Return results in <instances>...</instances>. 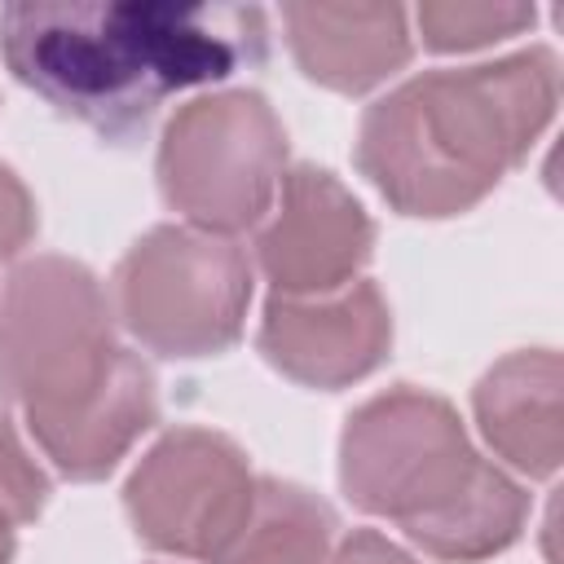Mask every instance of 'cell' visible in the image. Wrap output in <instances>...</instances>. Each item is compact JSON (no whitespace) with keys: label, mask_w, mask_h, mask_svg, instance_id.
Wrapping results in <instances>:
<instances>
[{"label":"cell","mask_w":564,"mask_h":564,"mask_svg":"<svg viewBox=\"0 0 564 564\" xmlns=\"http://www.w3.org/2000/svg\"><path fill=\"white\" fill-rule=\"evenodd\" d=\"M286 137L260 93H216L181 106L159 145L163 198L207 234L256 225L282 185Z\"/></svg>","instance_id":"6"},{"label":"cell","mask_w":564,"mask_h":564,"mask_svg":"<svg viewBox=\"0 0 564 564\" xmlns=\"http://www.w3.org/2000/svg\"><path fill=\"white\" fill-rule=\"evenodd\" d=\"M322 564H414V560H410L397 542H388L383 533L361 529V533L344 538V542L335 546V555H330V560H322Z\"/></svg>","instance_id":"17"},{"label":"cell","mask_w":564,"mask_h":564,"mask_svg":"<svg viewBox=\"0 0 564 564\" xmlns=\"http://www.w3.org/2000/svg\"><path fill=\"white\" fill-rule=\"evenodd\" d=\"M339 480L361 511L454 564L507 551L529 516L524 489L471 449L441 397L419 388H392L348 419Z\"/></svg>","instance_id":"3"},{"label":"cell","mask_w":564,"mask_h":564,"mask_svg":"<svg viewBox=\"0 0 564 564\" xmlns=\"http://www.w3.org/2000/svg\"><path fill=\"white\" fill-rule=\"evenodd\" d=\"M335 511L300 485L256 480L251 507L212 564H322Z\"/></svg>","instance_id":"13"},{"label":"cell","mask_w":564,"mask_h":564,"mask_svg":"<svg viewBox=\"0 0 564 564\" xmlns=\"http://www.w3.org/2000/svg\"><path fill=\"white\" fill-rule=\"evenodd\" d=\"M282 22L304 75L335 93H366L410 57V26L397 4H286Z\"/></svg>","instance_id":"10"},{"label":"cell","mask_w":564,"mask_h":564,"mask_svg":"<svg viewBox=\"0 0 564 564\" xmlns=\"http://www.w3.org/2000/svg\"><path fill=\"white\" fill-rule=\"evenodd\" d=\"M251 489L256 476L234 441L203 427H176L141 458L123 502L145 546L216 560L242 524Z\"/></svg>","instance_id":"7"},{"label":"cell","mask_w":564,"mask_h":564,"mask_svg":"<svg viewBox=\"0 0 564 564\" xmlns=\"http://www.w3.org/2000/svg\"><path fill=\"white\" fill-rule=\"evenodd\" d=\"M101 282L62 256L26 260L0 300V397L26 419L57 414L97 392L119 366Z\"/></svg>","instance_id":"4"},{"label":"cell","mask_w":564,"mask_h":564,"mask_svg":"<svg viewBox=\"0 0 564 564\" xmlns=\"http://www.w3.org/2000/svg\"><path fill=\"white\" fill-rule=\"evenodd\" d=\"M476 419L511 467L551 476L560 467V357L533 348L498 361L476 383Z\"/></svg>","instance_id":"12"},{"label":"cell","mask_w":564,"mask_h":564,"mask_svg":"<svg viewBox=\"0 0 564 564\" xmlns=\"http://www.w3.org/2000/svg\"><path fill=\"white\" fill-rule=\"evenodd\" d=\"M256 4L176 0H22L0 9L9 70L101 137H132L181 88L264 57Z\"/></svg>","instance_id":"1"},{"label":"cell","mask_w":564,"mask_h":564,"mask_svg":"<svg viewBox=\"0 0 564 564\" xmlns=\"http://www.w3.org/2000/svg\"><path fill=\"white\" fill-rule=\"evenodd\" d=\"M154 414H159L154 375L145 370L141 357L123 348L119 366L97 392H88L84 401L57 414L26 419V427L40 441V449L57 463V471H66L70 480H97L132 449V441L154 423Z\"/></svg>","instance_id":"11"},{"label":"cell","mask_w":564,"mask_h":564,"mask_svg":"<svg viewBox=\"0 0 564 564\" xmlns=\"http://www.w3.org/2000/svg\"><path fill=\"white\" fill-rule=\"evenodd\" d=\"M414 22H419L427 48L454 53V48H480V44H494V40H507V35L533 26V4H454V0H441V4H423L414 13Z\"/></svg>","instance_id":"14"},{"label":"cell","mask_w":564,"mask_h":564,"mask_svg":"<svg viewBox=\"0 0 564 564\" xmlns=\"http://www.w3.org/2000/svg\"><path fill=\"white\" fill-rule=\"evenodd\" d=\"M388 344V304L379 286L361 278L326 295H273L260 326V352L308 388H344L370 375Z\"/></svg>","instance_id":"9"},{"label":"cell","mask_w":564,"mask_h":564,"mask_svg":"<svg viewBox=\"0 0 564 564\" xmlns=\"http://www.w3.org/2000/svg\"><path fill=\"white\" fill-rule=\"evenodd\" d=\"M375 242L366 207L326 172L295 167L282 172L278 212L264 225L256 256L273 295H326L357 282Z\"/></svg>","instance_id":"8"},{"label":"cell","mask_w":564,"mask_h":564,"mask_svg":"<svg viewBox=\"0 0 564 564\" xmlns=\"http://www.w3.org/2000/svg\"><path fill=\"white\" fill-rule=\"evenodd\" d=\"M560 101L551 48L427 70L375 101L357 132V167L405 216H454L516 167Z\"/></svg>","instance_id":"2"},{"label":"cell","mask_w":564,"mask_h":564,"mask_svg":"<svg viewBox=\"0 0 564 564\" xmlns=\"http://www.w3.org/2000/svg\"><path fill=\"white\" fill-rule=\"evenodd\" d=\"M251 264L238 242L194 225L150 229L115 269L123 326L159 357H212L242 335Z\"/></svg>","instance_id":"5"},{"label":"cell","mask_w":564,"mask_h":564,"mask_svg":"<svg viewBox=\"0 0 564 564\" xmlns=\"http://www.w3.org/2000/svg\"><path fill=\"white\" fill-rule=\"evenodd\" d=\"M31 229H35L31 198H26L22 181L9 167H0V256H13L18 247H26Z\"/></svg>","instance_id":"16"},{"label":"cell","mask_w":564,"mask_h":564,"mask_svg":"<svg viewBox=\"0 0 564 564\" xmlns=\"http://www.w3.org/2000/svg\"><path fill=\"white\" fill-rule=\"evenodd\" d=\"M44 498H48L44 471L22 449L13 427L0 419V564H9V555H13V529L35 520Z\"/></svg>","instance_id":"15"}]
</instances>
